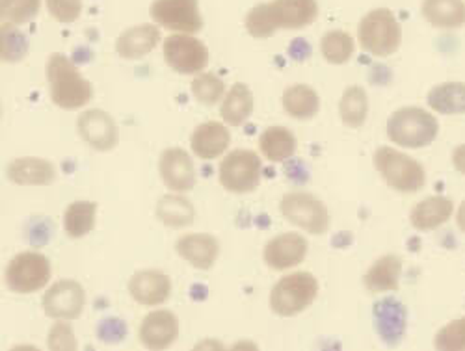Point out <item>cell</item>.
<instances>
[{
  "mask_svg": "<svg viewBox=\"0 0 465 351\" xmlns=\"http://www.w3.org/2000/svg\"><path fill=\"white\" fill-rule=\"evenodd\" d=\"M231 143V134L227 125L218 122H207L192 132L190 145L196 156L203 161H214L222 156Z\"/></svg>",
  "mask_w": 465,
  "mask_h": 351,
  "instance_id": "ffe728a7",
  "label": "cell"
},
{
  "mask_svg": "<svg viewBox=\"0 0 465 351\" xmlns=\"http://www.w3.org/2000/svg\"><path fill=\"white\" fill-rule=\"evenodd\" d=\"M440 134L436 117L417 106H406L391 113L387 120V138L404 149L429 147Z\"/></svg>",
  "mask_w": 465,
  "mask_h": 351,
  "instance_id": "3957f363",
  "label": "cell"
},
{
  "mask_svg": "<svg viewBox=\"0 0 465 351\" xmlns=\"http://www.w3.org/2000/svg\"><path fill=\"white\" fill-rule=\"evenodd\" d=\"M429 106L441 115L465 113V83H443L432 88Z\"/></svg>",
  "mask_w": 465,
  "mask_h": 351,
  "instance_id": "4dcf8cb0",
  "label": "cell"
},
{
  "mask_svg": "<svg viewBox=\"0 0 465 351\" xmlns=\"http://www.w3.org/2000/svg\"><path fill=\"white\" fill-rule=\"evenodd\" d=\"M454 212V205L443 195H432L411 209L410 223L415 230H436L445 225Z\"/></svg>",
  "mask_w": 465,
  "mask_h": 351,
  "instance_id": "603a6c76",
  "label": "cell"
},
{
  "mask_svg": "<svg viewBox=\"0 0 465 351\" xmlns=\"http://www.w3.org/2000/svg\"><path fill=\"white\" fill-rule=\"evenodd\" d=\"M262 162L257 152L237 149L229 152L220 164V184L231 193H250L261 184Z\"/></svg>",
  "mask_w": 465,
  "mask_h": 351,
  "instance_id": "ba28073f",
  "label": "cell"
},
{
  "mask_svg": "<svg viewBox=\"0 0 465 351\" xmlns=\"http://www.w3.org/2000/svg\"><path fill=\"white\" fill-rule=\"evenodd\" d=\"M319 17L317 0H274L257 5L246 15V30L255 39L272 37L278 30H300Z\"/></svg>",
  "mask_w": 465,
  "mask_h": 351,
  "instance_id": "6da1fadb",
  "label": "cell"
},
{
  "mask_svg": "<svg viewBox=\"0 0 465 351\" xmlns=\"http://www.w3.org/2000/svg\"><path fill=\"white\" fill-rule=\"evenodd\" d=\"M175 249L181 258L190 262L196 269L207 271L214 266L220 255V244L214 237L205 232L184 234L175 244Z\"/></svg>",
  "mask_w": 465,
  "mask_h": 351,
  "instance_id": "ac0fdd59",
  "label": "cell"
},
{
  "mask_svg": "<svg viewBox=\"0 0 465 351\" xmlns=\"http://www.w3.org/2000/svg\"><path fill=\"white\" fill-rule=\"evenodd\" d=\"M374 324L385 344L395 346L406 329V308L397 299H381L374 305Z\"/></svg>",
  "mask_w": 465,
  "mask_h": 351,
  "instance_id": "7402d4cb",
  "label": "cell"
},
{
  "mask_svg": "<svg viewBox=\"0 0 465 351\" xmlns=\"http://www.w3.org/2000/svg\"><path fill=\"white\" fill-rule=\"evenodd\" d=\"M179 336V320L172 310H154L142 320L140 342L143 347L161 351L168 349Z\"/></svg>",
  "mask_w": 465,
  "mask_h": 351,
  "instance_id": "2e32d148",
  "label": "cell"
},
{
  "mask_svg": "<svg viewBox=\"0 0 465 351\" xmlns=\"http://www.w3.org/2000/svg\"><path fill=\"white\" fill-rule=\"evenodd\" d=\"M47 83L51 99L62 110H79L94 99V86L64 54L54 53L47 60Z\"/></svg>",
  "mask_w": 465,
  "mask_h": 351,
  "instance_id": "7a4b0ae2",
  "label": "cell"
},
{
  "mask_svg": "<svg viewBox=\"0 0 465 351\" xmlns=\"http://www.w3.org/2000/svg\"><path fill=\"white\" fill-rule=\"evenodd\" d=\"M157 218L172 229L190 227L196 219V210L193 205L184 198V195H164L157 203Z\"/></svg>",
  "mask_w": 465,
  "mask_h": 351,
  "instance_id": "f546056e",
  "label": "cell"
},
{
  "mask_svg": "<svg viewBox=\"0 0 465 351\" xmlns=\"http://www.w3.org/2000/svg\"><path fill=\"white\" fill-rule=\"evenodd\" d=\"M434 347L441 351H463L465 349V318H460L443 326L434 338Z\"/></svg>",
  "mask_w": 465,
  "mask_h": 351,
  "instance_id": "d590c367",
  "label": "cell"
},
{
  "mask_svg": "<svg viewBox=\"0 0 465 351\" xmlns=\"http://www.w3.org/2000/svg\"><path fill=\"white\" fill-rule=\"evenodd\" d=\"M317 296V278L307 271H296L276 283L272 292H270V308L282 318H292L312 307Z\"/></svg>",
  "mask_w": 465,
  "mask_h": 351,
  "instance_id": "8992f818",
  "label": "cell"
},
{
  "mask_svg": "<svg viewBox=\"0 0 465 351\" xmlns=\"http://www.w3.org/2000/svg\"><path fill=\"white\" fill-rule=\"evenodd\" d=\"M161 44V28L157 24H138L127 28L115 42V53L125 60H140Z\"/></svg>",
  "mask_w": 465,
  "mask_h": 351,
  "instance_id": "d6986e66",
  "label": "cell"
},
{
  "mask_svg": "<svg viewBox=\"0 0 465 351\" xmlns=\"http://www.w3.org/2000/svg\"><path fill=\"white\" fill-rule=\"evenodd\" d=\"M422 17L441 30H456L465 24L463 0H424Z\"/></svg>",
  "mask_w": 465,
  "mask_h": 351,
  "instance_id": "d4e9b609",
  "label": "cell"
},
{
  "mask_svg": "<svg viewBox=\"0 0 465 351\" xmlns=\"http://www.w3.org/2000/svg\"><path fill=\"white\" fill-rule=\"evenodd\" d=\"M283 108L294 120L309 122L321 110V97L312 86L294 84L283 92Z\"/></svg>",
  "mask_w": 465,
  "mask_h": 351,
  "instance_id": "4316f807",
  "label": "cell"
},
{
  "mask_svg": "<svg viewBox=\"0 0 465 351\" xmlns=\"http://www.w3.org/2000/svg\"><path fill=\"white\" fill-rule=\"evenodd\" d=\"M49 347L62 351V349H76V340H74V333L73 327L67 324V320H60L51 327L49 333Z\"/></svg>",
  "mask_w": 465,
  "mask_h": 351,
  "instance_id": "f35d334b",
  "label": "cell"
},
{
  "mask_svg": "<svg viewBox=\"0 0 465 351\" xmlns=\"http://www.w3.org/2000/svg\"><path fill=\"white\" fill-rule=\"evenodd\" d=\"M51 276L49 258L37 251L19 253L6 266V285L15 294H34L45 288Z\"/></svg>",
  "mask_w": 465,
  "mask_h": 351,
  "instance_id": "52a82bcc",
  "label": "cell"
},
{
  "mask_svg": "<svg viewBox=\"0 0 465 351\" xmlns=\"http://www.w3.org/2000/svg\"><path fill=\"white\" fill-rule=\"evenodd\" d=\"M164 60L181 74H200L209 63V51L202 39L190 34H173L164 39Z\"/></svg>",
  "mask_w": 465,
  "mask_h": 351,
  "instance_id": "30bf717a",
  "label": "cell"
},
{
  "mask_svg": "<svg viewBox=\"0 0 465 351\" xmlns=\"http://www.w3.org/2000/svg\"><path fill=\"white\" fill-rule=\"evenodd\" d=\"M47 10L58 23H74L83 14V0H47Z\"/></svg>",
  "mask_w": 465,
  "mask_h": 351,
  "instance_id": "74e56055",
  "label": "cell"
},
{
  "mask_svg": "<svg viewBox=\"0 0 465 351\" xmlns=\"http://www.w3.org/2000/svg\"><path fill=\"white\" fill-rule=\"evenodd\" d=\"M153 21L181 34H193L203 28L198 0H154L149 8Z\"/></svg>",
  "mask_w": 465,
  "mask_h": 351,
  "instance_id": "8fae6325",
  "label": "cell"
},
{
  "mask_svg": "<svg viewBox=\"0 0 465 351\" xmlns=\"http://www.w3.org/2000/svg\"><path fill=\"white\" fill-rule=\"evenodd\" d=\"M372 162L385 184L401 193H417L426 184L424 168L406 152L383 145L376 149Z\"/></svg>",
  "mask_w": 465,
  "mask_h": 351,
  "instance_id": "5b68a950",
  "label": "cell"
},
{
  "mask_svg": "<svg viewBox=\"0 0 465 351\" xmlns=\"http://www.w3.org/2000/svg\"><path fill=\"white\" fill-rule=\"evenodd\" d=\"M129 292L134 301L145 307L163 305L172 294V279L163 271L143 269L129 281Z\"/></svg>",
  "mask_w": 465,
  "mask_h": 351,
  "instance_id": "e0dca14e",
  "label": "cell"
},
{
  "mask_svg": "<svg viewBox=\"0 0 465 351\" xmlns=\"http://www.w3.org/2000/svg\"><path fill=\"white\" fill-rule=\"evenodd\" d=\"M402 273V258L399 255H385L378 258L363 278V285L369 292H391L399 288Z\"/></svg>",
  "mask_w": 465,
  "mask_h": 351,
  "instance_id": "cb8c5ba5",
  "label": "cell"
},
{
  "mask_svg": "<svg viewBox=\"0 0 465 351\" xmlns=\"http://www.w3.org/2000/svg\"><path fill=\"white\" fill-rule=\"evenodd\" d=\"M259 149L270 162H285L296 152V138L285 127H268L259 138Z\"/></svg>",
  "mask_w": 465,
  "mask_h": 351,
  "instance_id": "83f0119b",
  "label": "cell"
},
{
  "mask_svg": "<svg viewBox=\"0 0 465 351\" xmlns=\"http://www.w3.org/2000/svg\"><path fill=\"white\" fill-rule=\"evenodd\" d=\"M42 0H0V17L5 24H26L40 14Z\"/></svg>",
  "mask_w": 465,
  "mask_h": 351,
  "instance_id": "836d02e7",
  "label": "cell"
},
{
  "mask_svg": "<svg viewBox=\"0 0 465 351\" xmlns=\"http://www.w3.org/2000/svg\"><path fill=\"white\" fill-rule=\"evenodd\" d=\"M307 240L298 232H283L280 237L268 240L262 251L268 268L285 271L300 266L307 257Z\"/></svg>",
  "mask_w": 465,
  "mask_h": 351,
  "instance_id": "5bb4252c",
  "label": "cell"
},
{
  "mask_svg": "<svg viewBox=\"0 0 465 351\" xmlns=\"http://www.w3.org/2000/svg\"><path fill=\"white\" fill-rule=\"evenodd\" d=\"M456 223L461 232H465V201H461L458 212H456Z\"/></svg>",
  "mask_w": 465,
  "mask_h": 351,
  "instance_id": "60d3db41",
  "label": "cell"
},
{
  "mask_svg": "<svg viewBox=\"0 0 465 351\" xmlns=\"http://www.w3.org/2000/svg\"><path fill=\"white\" fill-rule=\"evenodd\" d=\"M253 93L246 84H232L220 110L222 120L231 127H242L253 113Z\"/></svg>",
  "mask_w": 465,
  "mask_h": 351,
  "instance_id": "484cf974",
  "label": "cell"
},
{
  "mask_svg": "<svg viewBox=\"0 0 465 351\" xmlns=\"http://www.w3.org/2000/svg\"><path fill=\"white\" fill-rule=\"evenodd\" d=\"M452 166L458 173L465 175V143L458 145L452 152Z\"/></svg>",
  "mask_w": 465,
  "mask_h": 351,
  "instance_id": "ab89813d",
  "label": "cell"
},
{
  "mask_svg": "<svg viewBox=\"0 0 465 351\" xmlns=\"http://www.w3.org/2000/svg\"><path fill=\"white\" fill-rule=\"evenodd\" d=\"M44 310L49 318L56 320H76L81 318L84 305H86V292L81 283L64 279L54 283L44 296Z\"/></svg>",
  "mask_w": 465,
  "mask_h": 351,
  "instance_id": "7c38bea8",
  "label": "cell"
},
{
  "mask_svg": "<svg viewBox=\"0 0 465 351\" xmlns=\"http://www.w3.org/2000/svg\"><path fill=\"white\" fill-rule=\"evenodd\" d=\"M159 170L166 188L173 191L186 193L196 186V166H193L190 154L181 147H170L163 151Z\"/></svg>",
  "mask_w": 465,
  "mask_h": 351,
  "instance_id": "9a60e30c",
  "label": "cell"
},
{
  "mask_svg": "<svg viewBox=\"0 0 465 351\" xmlns=\"http://www.w3.org/2000/svg\"><path fill=\"white\" fill-rule=\"evenodd\" d=\"M280 210L289 223L309 234H324L330 229V212L326 205L312 193L292 191L283 195Z\"/></svg>",
  "mask_w": 465,
  "mask_h": 351,
  "instance_id": "9c48e42d",
  "label": "cell"
},
{
  "mask_svg": "<svg viewBox=\"0 0 465 351\" xmlns=\"http://www.w3.org/2000/svg\"><path fill=\"white\" fill-rule=\"evenodd\" d=\"M81 138L99 152H106L115 149L120 141V131L115 125L114 117L104 110H86L81 113L79 123H76Z\"/></svg>",
  "mask_w": 465,
  "mask_h": 351,
  "instance_id": "4fadbf2b",
  "label": "cell"
},
{
  "mask_svg": "<svg viewBox=\"0 0 465 351\" xmlns=\"http://www.w3.org/2000/svg\"><path fill=\"white\" fill-rule=\"evenodd\" d=\"M225 93V84L222 78L213 73H202L192 81V95L203 106L216 104Z\"/></svg>",
  "mask_w": 465,
  "mask_h": 351,
  "instance_id": "e575fe53",
  "label": "cell"
},
{
  "mask_svg": "<svg viewBox=\"0 0 465 351\" xmlns=\"http://www.w3.org/2000/svg\"><path fill=\"white\" fill-rule=\"evenodd\" d=\"M339 113L344 127L348 129H360L365 125L369 115V97L367 92L361 86H351L346 88L341 102H339Z\"/></svg>",
  "mask_w": 465,
  "mask_h": 351,
  "instance_id": "f1b7e54d",
  "label": "cell"
},
{
  "mask_svg": "<svg viewBox=\"0 0 465 351\" xmlns=\"http://www.w3.org/2000/svg\"><path fill=\"white\" fill-rule=\"evenodd\" d=\"M28 42L26 37L14 28V24L3 23V60L8 63L19 62L26 56Z\"/></svg>",
  "mask_w": 465,
  "mask_h": 351,
  "instance_id": "8d00e7d4",
  "label": "cell"
},
{
  "mask_svg": "<svg viewBox=\"0 0 465 351\" xmlns=\"http://www.w3.org/2000/svg\"><path fill=\"white\" fill-rule=\"evenodd\" d=\"M358 39L365 53L376 58H387L401 49L402 26L391 10L376 8L361 19Z\"/></svg>",
  "mask_w": 465,
  "mask_h": 351,
  "instance_id": "277c9868",
  "label": "cell"
},
{
  "mask_svg": "<svg viewBox=\"0 0 465 351\" xmlns=\"http://www.w3.org/2000/svg\"><path fill=\"white\" fill-rule=\"evenodd\" d=\"M8 179L19 186H49L56 180L54 166L37 156H25L14 161L6 170Z\"/></svg>",
  "mask_w": 465,
  "mask_h": 351,
  "instance_id": "44dd1931",
  "label": "cell"
},
{
  "mask_svg": "<svg viewBox=\"0 0 465 351\" xmlns=\"http://www.w3.org/2000/svg\"><path fill=\"white\" fill-rule=\"evenodd\" d=\"M97 203L94 201H74L64 214V229L69 239H83L95 227Z\"/></svg>",
  "mask_w": 465,
  "mask_h": 351,
  "instance_id": "1f68e13d",
  "label": "cell"
},
{
  "mask_svg": "<svg viewBox=\"0 0 465 351\" xmlns=\"http://www.w3.org/2000/svg\"><path fill=\"white\" fill-rule=\"evenodd\" d=\"M321 51H322V56L326 58V62H330L333 65H342L354 56L356 45H354L352 35L348 32L331 30L322 35Z\"/></svg>",
  "mask_w": 465,
  "mask_h": 351,
  "instance_id": "d6a6232c",
  "label": "cell"
}]
</instances>
